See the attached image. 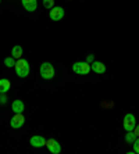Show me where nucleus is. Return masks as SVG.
<instances>
[{"label": "nucleus", "instance_id": "f03ea898", "mask_svg": "<svg viewBox=\"0 0 139 154\" xmlns=\"http://www.w3.org/2000/svg\"><path fill=\"white\" fill-rule=\"evenodd\" d=\"M72 71L78 75H88L90 72V64H88L86 61H77L72 64Z\"/></svg>", "mask_w": 139, "mask_h": 154}, {"label": "nucleus", "instance_id": "f257e3e1", "mask_svg": "<svg viewBox=\"0 0 139 154\" xmlns=\"http://www.w3.org/2000/svg\"><path fill=\"white\" fill-rule=\"evenodd\" d=\"M15 74H17L20 78H27L29 75V71H31V67H29V63L24 58H20V60L15 61L14 65Z\"/></svg>", "mask_w": 139, "mask_h": 154}, {"label": "nucleus", "instance_id": "7ed1b4c3", "mask_svg": "<svg viewBox=\"0 0 139 154\" xmlns=\"http://www.w3.org/2000/svg\"><path fill=\"white\" fill-rule=\"evenodd\" d=\"M40 76L46 81H50V79L54 76V67L52 65V63H42L40 65Z\"/></svg>", "mask_w": 139, "mask_h": 154}, {"label": "nucleus", "instance_id": "9d476101", "mask_svg": "<svg viewBox=\"0 0 139 154\" xmlns=\"http://www.w3.org/2000/svg\"><path fill=\"white\" fill-rule=\"evenodd\" d=\"M21 3L25 10L29 11V13H32L38 8V0H21Z\"/></svg>", "mask_w": 139, "mask_h": 154}, {"label": "nucleus", "instance_id": "f3484780", "mask_svg": "<svg viewBox=\"0 0 139 154\" xmlns=\"http://www.w3.org/2000/svg\"><path fill=\"white\" fill-rule=\"evenodd\" d=\"M134 151H135L136 154H139V136L135 139V142H134Z\"/></svg>", "mask_w": 139, "mask_h": 154}, {"label": "nucleus", "instance_id": "412c9836", "mask_svg": "<svg viewBox=\"0 0 139 154\" xmlns=\"http://www.w3.org/2000/svg\"><path fill=\"white\" fill-rule=\"evenodd\" d=\"M0 3H2V0H0Z\"/></svg>", "mask_w": 139, "mask_h": 154}, {"label": "nucleus", "instance_id": "f8f14e48", "mask_svg": "<svg viewBox=\"0 0 139 154\" xmlns=\"http://www.w3.org/2000/svg\"><path fill=\"white\" fill-rule=\"evenodd\" d=\"M11 88V83L8 79L6 78H2L0 79V93H7L8 90Z\"/></svg>", "mask_w": 139, "mask_h": 154}, {"label": "nucleus", "instance_id": "423d86ee", "mask_svg": "<svg viewBox=\"0 0 139 154\" xmlns=\"http://www.w3.org/2000/svg\"><path fill=\"white\" fill-rule=\"evenodd\" d=\"M46 147L52 154H60L61 153V146L56 139H47L46 140Z\"/></svg>", "mask_w": 139, "mask_h": 154}, {"label": "nucleus", "instance_id": "ddd939ff", "mask_svg": "<svg viewBox=\"0 0 139 154\" xmlns=\"http://www.w3.org/2000/svg\"><path fill=\"white\" fill-rule=\"evenodd\" d=\"M11 56H13L15 60H20V58H22V46L17 45V46L13 47V49H11Z\"/></svg>", "mask_w": 139, "mask_h": 154}, {"label": "nucleus", "instance_id": "9b49d317", "mask_svg": "<svg viewBox=\"0 0 139 154\" xmlns=\"http://www.w3.org/2000/svg\"><path fill=\"white\" fill-rule=\"evenodd\" d=\"M90 69L93 72H96V74H104L106 72V65L103 63H100V61H93L90 64Z\"/></svg>", "mask_w": 139, "mask_h": 154}, {"label": "nucleus", "instance_id": "6ab92c4d", "mask_svg": "<svg viewBox=\"0 0 139 154\" xmlns=\"http://www.w3.org/2000/svg\"><path fill=\"white\" fill-rule=\"evenodd\" d=\"M86 63H88V64H92L93 61H95V56H93V54H89V56H88V57H86Z\"/></svg>", "mask_w": 139, "mask_h": 154}, {"label": "nucleus", "instance_id": "1a4fd4ad", "mask_svg": "<svg viewBox=\"0 0 139 154\" xmlns=\"http://www.w3.org/2000/svg\"><path fill=\"white\" fill-rule=\"evenodd\" d=\"M11 110L14 111V114H22L25 111V104L22 100H14L11 104Z\"/></svg>", "mask_w": 139, "mask_h": 154}, {"label": "nucleus", "instance_id": "a211bd4d", "mask_svg": "<svg viewBox=\"0 0 139 154\" xmlns=\"http://www.w3.org/2000/svg\"><path fill=\"white\" fill-rule=\"evenodd\" d=\"M7 103V96L6 93H0V104H6Z\"/></svg>", "mask_w": 139, "mask_h": 154}, {"label": "nucleus", "instance_id": "20e7f679", "mask_svg": "<svg viewBox=\"0 0 139 154\" xmlns=\"http://www.w3.org/2000/svg\"><path fill=\"white\" fill-rule=\"evenodd\" d=\"M122 126H124V129L127 131V132H131V131H134V129H135V126H136V118H135V115L131 114V112L125 114L124 121H122Z\"/></svg>", "mask_w": 139, "mask_h": 154}, {"label": "nucleus", "instance_id": "6e6552de", "mask_svg": "<svg viewBox=\"0 0 139 154\" xmlns=\"http://www.w3.org/2000/svg\"><path fill=\"white\" fill-rule=\"evenodd\" d=\"M29 143L32 147H36V149H40V147L46 146V139L43 136H39V135H35L29 139Z\"/></svg>", "mask_w": 139, "mask_h": 154}, {"label": "nucleus", "instance_id": "4468645a", "mask_svg": "<svg viewBox=\"0 0 139 154\" xmlns=\"http://www.w3.org/2000/svg\"><path fill=\"white\" fill-rule=\"evenodd\" d=\"M135 139H136V135L134 133V131H131V132H127V133H125V142H127V143L132 144L134 142H135Z\"/></svg>", "mask_w": 139, "mask_h": 154}, {"label": "nucleus", "instance_id": "39448f33", "mask_svg": "<svg viewBox=\"0 0 139 154\" xmlns=\"http://www.w3.org/2000/svg\"><path fill=\"white\" fill-rule=\"evenodd\" d=\"M25 124V117L22 114H14V117L10 119V126L13 129H20Z\"/></svg>", "mask_w": 139, "mask_h": 154}, {"label": "nucleus", "instance_id": "0eeeda50", "mask_svg": "<svg viewBox=\"0 0 139 154\" xmlns=\"http://www.w3.org/2000/svg\"><path fill=\"white\" fill-rule=\"evenodd\" d=\"M49 15H50V20H53V21H60V20H63V17H64V8L63 7H53L49 11Z\"/></svg>", "mask_w": 139, "mask_h": 154}, {"label": "nucleus", "instance_id": "2eb2a0df", "mask_svg": "<svg viewBox=\"0 0 139 154\" xmlns=\"http://www.w3.org/2000/svg\"><path fill=\"white\" fill-rule=\"evenodd\" d=\"M4 65H6L7 68H14L15 58L13 57V56H10V57H6V58H4Z\"/></svg>", "mask_w": 139, "mask_h": 154}, {"label": "nucleus", "instance_id": "dca6fc26", "mask_svg": "<svg viewBox=\"0 0 139 154\" xmlns=\"http://www.w3.org/2000/svg\"><path fill=\"white\" fill-rule=\"evenodd\" d=\"M43 7L47 10H52L54 7V0H43Z\"/></svg>", "mask_w": 139, "mask_h": 154}, {"label": "nucleus", "instance_id": "aec40b11", "mask_svg": "<svg viewBox=\"0 0 139 154\" xmlns=\"http://www.w3.org/2000/svg\"><path fill=\"white\" fill-rule=\"evenodd\" d=\"M134 133H135V135H136V137L139 136V124L135 126V129H134Z\"/></svg>", "mask_w": 139, "mask_h": 154}]
</instances>
